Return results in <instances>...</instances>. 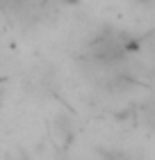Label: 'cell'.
Wrapping results in <instances>:
<instances>
[{
  "instance_id": "obj_1",
  "label": "cell",
  "mask_w": 155,
  "mask_h": 160,
  "mask_svg": "<svg viewBox=\"0 0 155 160\" xmlns=\"http://www.w3.org/2000/svg\"><path fill=\"white\" fill-rule=\"evenodd\" d=\"M91 53L98 57L100 62H114V60H119V57H123L125 43L116 37V34H107V37H100L91 46Z\"/></svg>"
}]
</instances>
